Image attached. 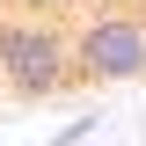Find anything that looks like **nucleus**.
<instances>
[{
	"label": "nucleus",
	"mask_w": 146,
	"mask_h": 146,
	"mask_svg": "<svg viewBox=\"0 0 146 146\" xmlns=\"http://www.w3.org/2000/svg\"><path fill=\"white\" fill-rule=\"evenodd\" d=\"M0 80H7V95H22V102H51V95H66L80 73H73V36H58L51 22L36 15H7L0 22Z\"/></svg>",
	"instance_id": "obj_1"
},
{
	"label": "nucleus",
	"mask_w": 146,
	"mask_h": 146,
	"mask_svg": "<svg viewBox=\"0 0 146 146\" xmlns=\"http://www.w3.org/2000/svg\"><path fill=\"white\" fill-rule=\"evenodd\" d=\"M80 80H139L146 73V7H102L73 29Z\"/></svg>",
	"instance_id": "obj_2"
}]
</instances>
